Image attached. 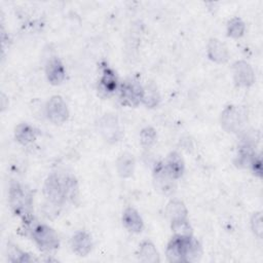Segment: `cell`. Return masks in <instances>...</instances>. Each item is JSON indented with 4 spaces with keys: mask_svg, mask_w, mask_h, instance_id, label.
Masks as SVG:
<instances>
[{
    "mask_svg": "<svg viewBox=\"0 0 263 263\" xmlns=\"http://www.w3.org/2000/svg\"><path fill=\"white\" fill-rule=\"evenodd\" d=\"M201 256V247L192 235H174L166 248L170 262H193Z\"/></svg>",
    "mask_w": 263,
    "mask_h": 263,
    "instance_id": "6da1fadb",
    "label": "cell"
},
{
    "mask_svg": "<svg viewBox=\"0 0 263 263\" xmlns=\"http://www.w3.org/2000/svg\"><path fill=\"white\" fill-rule=\"evenodd\" d=\"M8 196L12 212L21 217L25 223L32 221L33 196L30 189L20 183H12L9 187Z\"/></svg>",
    "mask_w": 263,
    "mask_h": 263,
    "instance_id": "7a4b0ae2",
    "label": "cell"
},
{
    "mask_svg": "<svg viewBox=\"0 0 263 263\" xmlns=\"http://www.w3.org/2000/svg\"><path fill=\"white\" fill-rule=\"evenodd\" d=\"M30 222H26L27 225H31ZM30 235L35 241L37 247L44 252H50L59 247V236L55 231L47 225L35 224L29 227Z\"/></svg>",
    "mask_w": 263,
    "mask_h": 263,
    "instance_id": "3957f363",
    "label": "cell"
},
{
    "mask_svg": "<svg viewBox=\"0 0 263 263\" xmlns=\"http://www.w3.org/2000/svg\"><path fill=\"white\" fill-rule=\"evenodd\" d=\"M43 193L45 198L52 205L63 204L67 200L64 176H59L55 174L50 175L44 183Z\"/></svg>",
    "mask_w": 263,
    "mask_h": 263,
    "instance_id": "277c9868",
    "label": "cell"
},
{
    "mask_svg": "<svg viewBox=\"0 0 263 263\" xmlns=\"http://www.w3.org/2000/svg\"><path fill=\"white\" fill-rule=\"evenodd\" d=\"M120 100L128 106H138L143 100L144 88L141 84L133 79H128L120 85Z\"/></svg>",
    "mask_w": 263,
    "mask_h": 263,
    "instance_id": "5b68a950",
    "label": "cell"
},
{
    "mask_svg": "<svg viewBox=\"0 0 263 263\" xmlns=\"http://www.w3.org/2000/svg\"><path fill=\"white\" fill-rule=\"evenodd\" d=\"M245 124V114L235 106H228L221 114V125L228 133H237Z\"/></svg>",
    "mask_w": 263,
    "mask_h": 263,
    "instance_id": "8992f818",
    "label": "cell"
},
{
    "mask_svg": "<svg viewBox=\"0 0 263 263\" xmlns=\"http://www.w3.org/2000/svg\"><path fill=\"white\" fill-rule=\"evenodd\" d=\"M47 118L53 123H63L68 119L69 111L65 101L60 96L51 97L45 107Z\"/></svg>",
    "mask_w": 263,
    "mask_h": 263,
    "instance_id": "52a82bcc",
    "label": "cell"
},
{
    "mask_svg": "<svg viewBox=\"0 0 263 263\" xmlns=\"http://www.w3.org/2000/svg\"><path fill=\"white\" fill-rule=\"evenodd\" d=\"M99 128L106 141L114 143L121 137V127L116 116L108 114L101 118Z\"/></svg>",
    "mask_w": 263,
    "mask_h": 263,
    "instance_id": "ba28073f",
    "label": "cell"
},
{
    "mask_svg": "<svg viewBox=\"0 0 263 263\" xmlns=\"http://www.w3.org/2000/svg\"><path fill=\"white\" fill-rule=\"evenodd\" d=\"M234 81L239 86L248 87L255 81V74L251 65L245 61H238L233 65Z\"/></svg>",
    "mask_w": 263,
    "mask_h": 263,
    "instance_id": "9c48e42d",
    "label": "cell"
},
{
    "mask_svg": "<svg viewBox=\"0 0 263 263\" xmlns=\"http://www.w3.org/2000/svg\"><path fill=\"white\" fill-rule=\"evenodd\" d=\"M154 183L155 187L163 193L173 191L174 179L166 172L163 163H158L154 168Z\"/></svg>",
    "mask_w": 263,
    "mask_h": 263,
    "instance_id": "30bf717a",
    "label": "cell"
},
{
    "mask_svg": "<svg viewBox=\"0 0 263 263\" xmlns=\"http://www.w3.org/2000/svg\"><path fill=\"white\" fill-rule=\"evenodd\" d=\"M208 57L215 63L223 64L228 61V50L224 43L216 38H212L208 44Z\"/></svg>",
    "mask_w": 263,
    "mask_h": 263,
    "instance_id": "8fae6325",
    "label": "cell"
},
{
    "mask_svg": "<svg viewBox=\"0 0 263 263\" xmlns=\"http://www.w3.org/2000/svg\"><path fill=\"white\" fill-rule=\"evenodd\" d=\"M91 238L85 231L76 232L71 239L72 250L79 256H86L91 250Z\"/></svg>",
    "mask_w": 263,
    "mask_h": 263,
    "instance_id": "7c38bea8",
    "label": "cell"
},
{
    "mask_svg": "<svg viewBox=\"0 0 263 263\" xmlns=\"http://www.w3.org/2000/svg\"><path fill=\"white\" fill-rule=\"evenodd\" d=\"M45 72L47 79L51 84L58 85L65 79V68L58 58H53L47 63Z\"/></svg>",
    "mask_w": 263,
    "mask_h": 263,
    "instance_id": "4fadbf2b",
    "label": "cell"
},
{
    "mask_svg": "<svg viewBox=\"0 0 263 263\" xmlns=\"http://www.w3.org/2000/svg\"><path fill=\"white\" fill-rule=\"evenodd\" d=\"M163 164L166 172L174 180L179 179L184 173V161L177 152H171Z\"/></svg>",
    "mask_w": 263,
    "mask_h": 263,
    "instance_id": "5bb4252c",
    "label": "cell"
},
{
    "mask_svg": "<svg viewBox=\"0 0 263 263\" xmlns=\"http://www.w3.org/2000/svg\"><path fill=\"white\" fill-rule=\"evenodd\" d=\"M122 222L126 229L139 233L143 229V221L140 214L134 208H126L122 215Z\"/></svg>",
    "mask_w": 263,
    "mask_h": 263,
    "instance_id": "9a60e30c",
    "label": "cell"
},
{
    "mask_svg": "<svg viewBox=\"0 0 263 263\" xmlns=\"http://www.w3.org/2000/svg\"><path fill=\"white\" fill-rule=\"evenodd\" d=\"M99 88L105 95H109L117 88V78L113 70L107 65L103 66L102 68V76L100 79Z\"/></svg>",
    "mask_w": 263,
    "mask_h": 263,
    "instance_id": "2e32d148",
    "label": "cell"
},
{
    "mask_svg": "<svg viewBox=\"0 0 263 263\" xmlns=\"http://www.w3.org/2000/svg\"><path fill=\"white\" fill-rule=\"evenodd\" d=\"M38 133L37 130L28 123H21L15 127L14 136L18 143L23 145H28L35 141Z\"/></svg>",
    "mask_w": 263,
    "mask_h": 263,
    "instance_id": "e0dca14e",
    "label": "cell"
},
{
    "mask_svg": "<svg viewBox=\"0 0 263 263\" xmlns=\"http://www.w3.org/2000/svg\"><path fill=\"white\" fill-rule=\"evenodd\" d=\"M139 258L141 261L148 263H156L160 261L155 246L149 240H145L141 243L139 249Z\"/></svg>",
    "mask_w": 263,
    "mask_h": 263,
    "instance_id": "ac0fdd59",
    "label": "cell"
},
{
    "mask_svg": "<svg viewBox=\"0 0 263 263\" xmlns=\"http://www.w3.org/2000/svg\"><path fill=\"white\" fill-rule=\"evenodd\" d=\"M117 172L120 177L128 178L133 175L135 168V159L132 154L123 153L117 160L116 163Z\"/></svg>",
    "mask_w": 263,
    "mask_h": 263,
    "instance_id": "d6986e66",
    "label": "cell"
},
{
    "mask_svg": "<svg viewBox=\"0 0 263 263\" xmlns=\"http://www.w3.org/2000/svg\"><path fill=\"white\" fill-rule=\"evenodd\" d=\"M165 213L166 216L171 219V221L187 219V209L185 204L178 199H173L166 204Z\"/></svg>",
    "mask_w": 263,
    "mask_h": 263,
    "instance_id": "ffe728a7",
    "label": "cell"
},
{
    "mask_svg": "<svg viewBox=\"0 0 263 263\" xmlns=\"http://www.w3.org/2000/svg\"><path fill=\"white\" fill-rule=\"evenodd\" d=\"M64 182H65V191H66V197L67 200L74 202L78 198V184L75 179V177L68 175L64 176Z\"/></svg>",
    "mask_w": 263,
    "mask_h": 263,
    "instance_id": "44dd1931",
    "label": "cell"
},
{
    "mask_svg": "<svg viewBox=\"0 0 263 263\" xmlns=\"http://www.w3.org/2000/svg\"><path fill=\"white\" fill-rule=\"evenodd\" d=\"M7 253H8L9 260L12 261V262H30V261H32V259L29 256V254L23 252L15 245L8 243Z\"/></svg>",
    "mask_w": 263,
    "mask_h": 263,
    "instance_id": "7402d4cb",
    "label": "cell"
},
{
    "mask_svg": "<svg viewBox=\"0 0 263 263\" xmlns=\"http://www.w3.org/2000/svg\"><path fill=\"white\" fill-rule=\"evenodd\" d=\"M243 32H245V24L240 18L234 17L228 22V25H227L228 36L232 38H239L243 35Z\"/></svg>",
    "mask_w": 263,
    "mask_h": 263,
    "instance_id": "603a6c76",
    "label": "cell"
},
{
    "mask_svg": "<svg viewBox=\"0 0 263 263\" xmlns=\"http://www.w3.org/2000/svg\"><path fill=\"white\" fill-rule=\"evenodd\" d=\"M144 88V95H143V102L148 107H154L157 105L158 102V93L157 89L154 84H147Z\"/></svg>",
    "mask_w": 263,
    "mask_h": 263,
    "instance_id": "cb8c5ba5",
    "label": "cell"
},
{
    "mask_svg": "<svg viewBox=\"0 0 263 263\" xmlns=\"http://www.w3.org/2000/svg\"><path fill=\"white\" fill-rule=\"evenodd\" d=\"M172 229L176 235H191V227L187 219H179L172 221Z\"/></svg>",
    "mask_w": 263,
    "mask_h": 263,
    "instance_id": "d4e9b609",
    "label": "cell"
},
{
    "mask_svg": "<svg viewBox=\"0 0 263 263\" xmlns=\"http://www.w3.org/2000/svg\"><path fill=\"white\" fill-rule=\"evenodd\" d=\"M140 140H141V144L145 148H149L151 145H153V143L156 140L155 129L151 126H146L140 133Z\"/></svg>",
    "mask_w": 263,
    "mask_h": 263,
    "instance_id": "484cf974",
    "label": "cell"
},
{
    "mask_svg": "<svg viewBox=\"0 0 263 263\" xmlns=\"http://www.w3.org/2000/svg\"><path fill=\"white\" fill-rule=\"evenodd\" d=\"M251 225H252L253 232L259 238H261L262 237V233H263V223H262V214L260 212H257V213H255L252 216Z\"/></svg>",
    "mask_w": 263,
    "mask_h": 263,
    "instance_id": "4316f807",
    "label": "cell"
},
{
    "mask_svg": "<svg viewBox=\"0 0 263 263\" xmlns=\"http://www.w3.org/2000/svg\"><path fill=\"white\" fill-rule=\"evenodd\" d=\"M250 166L252 167L253 172L255 175H257L258 177H261L262 175V165H261V157L260 155H257L255 154V156L253 157L251 163H250Z\"/></svg>",
    "mask_w": 263,
    "mask_h": 263,
    "instance_id": "83f0119b",
    "label": "cell"
}]
</instances>
